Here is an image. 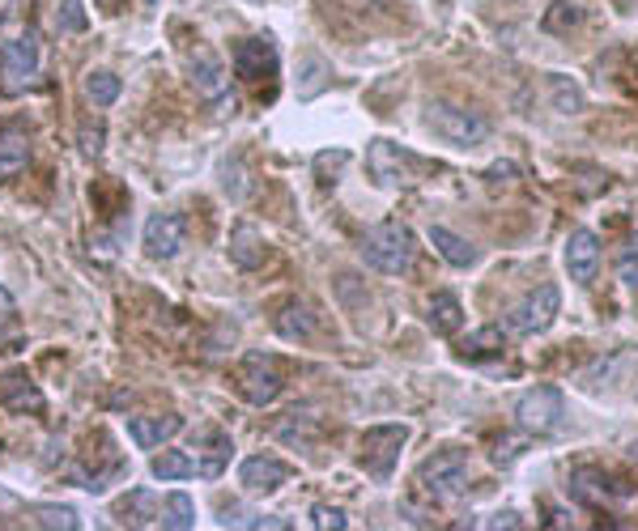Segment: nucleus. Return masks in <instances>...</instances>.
Here are the masks:
<instances>
[{"label": "nucleus", "mask_w": 638, "mask_h": 531, "mask_svg": "<svg viewBox=\"0 0 638 531\" xmlns=\"http://www.w3.org/2000/svg\"><path fill=\"white\" fill-rule=\"evenodd\" d=\"M413 256H417L413 234L400 222H379L375 229H366V238H362V260L370 268H379V272H388V276L409 272Z\"/></svg>", "instance_id": "nucleus-1"}, {"label": "nucleus", "mask_w": 638, "mask_h": 531, "mask_svg": "<svg viewBox=\"0 0 638 531\" xmlns=\"http://www.w3.org/2000/svg\"><path fill=\"white\" fill-rule=\"evenodd\" d=\"M426 128H430L439 141L460 145V150L481 145V141L489 137L485 115L469 111V107H456V103H430V107H426Z\"/></svg>", "instance_id": "nucleus-2"}, {"label": "nucleus", "mask_w": 638, "mask_h": 531, "mask_svg": "<svg viewBox=\"0 0 638 531\" xmlns=\"http://www.w3.org/2000/svg\"><path fill=\"white\" fill-rule=\"evenodd\" d=\"M39 76V35L26 31L22 38L0 47V94H26Z\"/></svg>", "instance_id": "nucleus-3"}, {"label": "nucleus", "mask_w": 638, "mask_h": 531, "mask_svg": "<svg viewBox=\"0 0 638 531\" xmlns=\"http://www.w3.org/2000/svg\"><path fill=\"white\" fill-rule=\"evenodd\" d=\"M417 481L426 485V494L435 497V502H451V497L464 494V485H469V456L460 447H442V451H435L422 463Z\"/></svg>", "instance_id": "nucleus-4"}, {"label": "nucleus", "mask_w": 638, "mask_h": 531, "mask_svg": "<svg viewBox=\"0 0 638 531\" xmlns=\"http://www.w3.org/2000/svg\"><path fill=\"white\" fill-rule=\"evenodd\" d=\"M404 442H409V429H404V425H375V429H366V434H362V451H358V463L366 468V476L392 481Z\"/></svg>", "instance_id": "nucleus-5"}, {"label": "nucleus", "mask_w": 638, "mask_h": 531, "mask_svg": "<svg viewBox=\"0 0 638 531\" xmlns=\"http://www.w3.org/2000/svg\"><path fill=\"white\" fill-rule=\"evenodd\" d=\"M235 73H239L251 90H260V94L273 98L277 73H281L273 38H239V43H235Z\"/></svg>", "instance_id": "nucleus-6"}, {"label": "nucleus", "mask_w": 638, "mask_h": 531, "mask_svg": "<svg viewBox=\"0 0 638 531\" xmlns=\"http://www.w3.org/2000/svg\"><path fill=\"white\" fill-rule=\"evenodd\" d=\"M366 170L379 188H409L422 175V162L409 150H400L392 141H370L366 145Z\"/></svg>", "instance_id": "nucleus-7"}, {"label": "nucleus", "mask_w": 638, "mask_h": 531, "mask_svg": "<svg viewBox=\"0 0 638 531\" xmlns=\"http://www.w3.org/2000/svg\"><path fill=\"white\" fill-rule=\"evenodd\" d=\"M566 417V400H562L558 387H532L523 391L516 404V421L528 434H554Z\"/></svg>", "instance_id": "nucleus-8"}, {"label": "nucleus", "mask_w": 638, "mask_h": 531, "mask_svg": "<svg viewBox=\"0 0 638 531\" xmlns=\"http://www.w3.org/2000/svg\"><path fill=\"white\" fill-rule=\"evenodd\" d=\"M281 382H285V375H281L277 357H269V353H247V357H243L239 387L251 404H260V409L273 404L281 396Z\"/></svg>", "instance_id": "nucleus-9"}, {"label": "nucleus", "mask_w": 638, "mask_h": 531, "mask_svg": "<svg viewBox=\"0 0 638 531\" xmlns=\"http://www.w3.org/2000/svg\"><path fill=\"white\" fill-rule=\"evenodd\" d=\"M558 306H562L558 285H536V290L511 310V332H516V337H536V332H545V328L554 323Z\"/></svg>", "instance_id": "nucleus-10"}, {"label": "nucleus", "mask_w": 638, "mask_h": 531, "mask_svg": "<svg viewBox=\"0 0 638 531\" xmlns=\"http://www.w3.org/2000/svg\"><path fill=\"white\" fill-rule=\"evenodd\" d=\"M192 85L204 103L213 107H226V90H231V76H226V64L209 51V47H197L192 56Z\"/></svg>", "instance_id": "nucleus-11"}, {"label": "nucleus", "mask_w": 638, "mask_h": 531, "mask_svg": "<svg viewBox=\"0 0 638 531\" xmlns=\"http://www.w3.org/2000/svg\"><path fill=\"white\" fill-rule=\"evenodd\" d=\"M566 272H570V281H579V285H592L596 281V268H600V243L592 229H575L570 238H566Z\"/></svg>", "instance_id": "nucleus-12"}, {"label": "nucleus", "mask_w": 638, "mask_h": 531, "mask_svg": "<svg viewBox=\"0 0 638 531\" xmlns=\"http://www.w3.org/2000/svg\"><path fill=\"white\" fill-rule=\"evenodd\" d=\"M184 247V217L179 213H154L145 222V251L154 260H170Z\"/></svg>", "instance_id": "nucleus-13"}, {"label": "nucleus", "mask_w": 638, "mask_h": 531, "mask_svg": "<svg viewBox=\"0 0 638 531\" xmlns=\"http://www.w3.org/2000/svg\"><path fill=\"white\" fill-rule=\"evenodd\" d=\"M323 328V315L311 303H285L277 315V332L285 341H316Z\"/></svg>", "instance_id": "nucleus-14"}, {"label": "nucleus", "mask_w": 638, "mask_h": 531, "mask_svg": "<svg viewBox=\"0 0 638 531\" xmlns=\"http://www.w3.org/2000/svg\"><path fill=\"white\" fill-rule=\"evenodd\" d=\"M239 476H243V485H247L251 494H277L281 485L290 481V468L273 456H256V459H247V463H243Z\"/></svg>", "instance_id": "nucleus-15"}, {"label": "nucleus", "mask_w": 638, "mask_h": 531, "mask_svg": "<svg viewBox=\"0 0 638 531\" xmlns=\"http://www.w3.org/2000/svg\"><path fill=\"white\" fill-rule=\"evenodd\" d=\"M197 456H192V463H197V476H204V481H213V476H222L226 472V463H231V438L226 434H204L197 447H192Z\"/></svg>", "instance_id": "nucleus-16"}, {"label": "nucleus", "mask_w": 638, "mask_h": 531, "mask_svg": "<svg viewBox=\"0 0 638 531\" xmlns=\"http://www.w3.org/2000/svg\"><path fill=\"white\" fill-rule=\"evenodd\" d=\"M570 494L579 497V502H609V497H622L630 494L626 485H613L600 468H575L570 472Z\"/></svg>", "instance_id": "nucleus-17"}, {"label": "nucleus", "mask_w": 638, "mask_h": 531, "mask_svg": "<svg viewBox=\"0 0 638 531\" xmlns=\"http://www.w3.org/2000/svg\"><path fill=\"white\" fill-rule=\"evenodd\" d=\"M179 417H128V438L137 442V447H162L170 434H179Z\"/></svg>", "instance_id": "nucleus-18"}, {"label": "nucleus", "mask_w": 638, "mask_h": 531, "mask_svg": "<svg viewBox=\"0 0 638 531\" xmlns=\"http://www.w3.org/2000/svg\"><path fill=\"white\" fill-rule=\"evenodd\" d=\"M116 515H120L123 523H132V528L162 523V506H158V497H154V489H132V494L116 506Z\"/></svg>", "instance_id": "nucleus-19"}, {"label": "nucleus", "mask_w": 638, "mask_h": 531, "mask_svg": "<svg viewBox=\"0 0 638 531\" xmlns=\"http://www.w3.org/2000/svg\"><path fill=\"white\" fill-rule=\"evenodd\" d=\"M26 162H31V137L22 128H4L0 132V179H13Z\"/></svg>", "instance_id": "nucleus-20"}, {"label": "nucleus", "mask_w": 638, "mask_h": 531, "mask_svg": "<svg viewBox=\"0 0 638 531\" xmlns=\"http://www.w3.org/2000/svg\"><path fill=\"white\" fill-rule=\"evenodd\" d=\"M231 260L239 268H260L264 264V238H260V229L256 226H235L231 234Z\"/></svg>", "instance_id": "nucleus-21"}, {"label": "nucleus", "mask_w": 638, "mask_h": 531, "mask_svg": "<svg viewBox=\"0 0 638 531\" xmlns=\"http://www.w3.org/2000/svg\"><path fill=\"white\" fill-rule=\"evenodd\" d=\"M430 243L439 247V256L447 260V264H456V268L477 264V251H473V243H464L460 234H451L447 226H430Z\"/></svg>", "instance_id": "nucleus-22"}, {"label": "nucleus", "mask_w": 638, "mask_h": 531, "mask_svg": "<svg viewBox=\"0 0 638 531\" xmlns=\"http://www.w3.org/2000/svg\"><path fill=\"white\" fill-rule=\"evenodd\" d=\"M460 323H464V306L456 294H435L430 298V328L439 332V337H451V332H460Z\"/></svg>", "instance_id": "nucleus-23"}, {"label": "nucleus", "mask_w": 638, "mask_h": 531, "mask_svg": "<svg viewBox=\"0 0 638 531\" xmlns=\"http://www.w3.org/2000/svg\"><path fill=\"white\" fill-rule=\"evenodd\" d=\"M162 528H170V531L197 528V502L188 494H170L162 502Z\"/></svg>", "instance_id": "nucleus-24"}, {"label": "nucleus", "mask_w": 638, "mask_h": 531, "mask_svg": "<svg viewBox=\"0 0 638 531\" xmlns=\"http://www.w3.org/2000/svg\"><path fill=\"white\" fill-rule=\"evenodd\" d=\"M4 404L17 409V413H26V409H31V413H43V396L31 387L26 375H9V379H4Z\"/></svg>", "instance_id": "nucleus-25"}, {"label": "nucleus", "mask_w": 638, "mask_h": 531, "mask_svg": "<svg viewBox=\"0 0 638 531\" xmlns=\"http://www.w3.org/2000/svg\"><path fill=\"white\" fill-rule=\"evenodd\" d=\"M498 353H503V328H481V332H473L469 341L460 344V357H469V362L498 357Z\"/></svg>", "instance_id": "nucleus-26"}, {"label": "nucleus", "mask_w": 638, "mask_h": 531, "mask_svg": "<svg viewBox=\"0 0 638 531\" xmlns=\"http://www.w3.org/2000/svg\"><path fill=\"white\" fill-rule=\"evenodd\" d=\"M150 472L158 481H188V476H197V463H192V456H184V451H166V456L154 459Z\"/></svg>", "instance_id": "nucleus-27"}, {"label": "nucleus", "mask_w": 638, "mask_h": 531, "mask_svg": "<svg viewBox=\"0 0 638 531\" xmlns=\"http://www.w3.org/2000/svg\"><path fill=\"white\" fill-rule=\"evenodd\" d=\"M85 94L98 103V107H111L116 98H120V76L111 73H94L90 81H85Z\"/></svg>", "instance_id": "nucleus-28"}, {"label": "nucleus", "mask_w": 638, "mask_h": 531, "mask_svg": "<svg viewBox=\"0 0 638 531\" xmlns=\"http://www.w3.org/2000/svg\"><path fill=\"white\" fill-rule=\"evenodd\" d=\"M579 22H583L579 4H554V9L545 13V31H554V35H562V31H570V26H579Z\"/></svg>", "instance_id": "nucleus-29"}, {"label": "nucleus", "mask_w": 638, "mask_h": 531, "mask_svg": "<svg viewBox=\"0 0 638 531\" xmlns=\"http://www.w3.org/2000/svg\"><path fill=\"white\" fill-rule=\"evenodd\" d=\"M617 276H622L630 290H638V234L622 247V256H617Z\"/></svg>", "instance_id": "nucleus-30"}, {"label": "nucleus", "mask_w": 638, "mask_h": 531, "mask_svg": "<svg viewBox=\"0 0 638 531\" xmlns=\"http://www.w3.org/2000/svg\"><path fill=\"white\" fill-rule=\"evenodd\" d=\"M56 26H60V31H69V35H78V31H85V13H81V0H60Z\"/></svg>", "instance_id": "nucleus-31"}, {"label": "nucleus", "mask_w": 638, "mask_h": 531, "mask_svg": "<svg viewBox=\"0 0 638 531\" xmlns=\"http://www.w3.org/2000/svg\"><path fill=\"white\" fill-rule=\"evenodd\" d=\"M17 332V303L9 298V290H0V344Z\"/></svg>", "instance_id": "nucleus-32"}, {"label": "nucleus", "mask_w": 638, "mask_h": 531, "mask_svg": "<svg viewBox=\"0 0 638 531\" xmlns=\"http://www.w3.org/2000/svg\"><path fill=\"white\" fill-rule=\"evenodd\" d=\"M316 523L319 528H345V515L341 510H328V506H316Z\"/></svg>", "instance_id": "nucleus-33"}, {"label": "nucleus", "mask_w": 638, "mask_h": 531, "mask_svg": "<svg viewBox=\"0 0 638 531\" xmlns=\"http://www.w3.org/2000/svg\"><path fill=\"white\" fill-rule=\"evenodd\" d=\"M98 141H103V128H94V132L85 128V150H90V153H98V150H103Z\"/></svg>", "instance_id": "nucleus-34"}, {"label": "nucleus", "mask_w": 638, "mask_h": 531, "mask_svg": "<svg viewBox=\"0 0 638 531\" xmlns=\"http://www.w3.org/2000/svg\"><path fill=\"white\" fill-rule=\"evenodd\" d=\"M98 9H103V13H120L123 0H98Z\"/></svg>", "instance_id": "nucleus-35"}, {"label": "nucleus", "mask_w": 638, "mask_h": 531, "mask_svg": "<svg viewBox=\"0 0 638 531\" xmlns=\"http://www.w3.org/2000/svg\"><path fill=\"white\" fill-rule=\"evenodd\" d=\"M145 4H158V0H145Z\"/></svg>", "instance_id": "nucleus-36"}]
</instances>
